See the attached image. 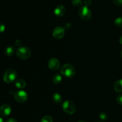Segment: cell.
I'll use <instances>...</instances> for the list:
<instances>
[{
	"label": "cell",
	"mask_w": 122,
	"mask_h": 122,
	"mask_svg": "<svg viewBox=\"0 0 122 122\" xmlns=\"http://www.w3.org/2000/svg\"><path fill=\"white\" fill-rule=\"evenodd\" d=\"M61 73L67 77H72L75 76L76 70L75 67L70 64H64L61 68Z\"/></svg>",
	"instance_id": "obj_1"
},
{
	"label": "cell",
	"mask_w": 122,
	"mask_h": 122,
	"mask_svg": "<svg viewBox=\"0 0 122 122\" xmlns=\"http://www.w3.org/2000/svg\"><path fill=\"white\" fill-rule=\"evenodd\" d=\"M17 77V73L14 69H10L5 71L3 76V80L7 83H12L15 81Z\"/></svg>",
	"instance_id": "obj_2"
},
{
	"label": "cell",
	"mask_w": 122,
	"mask_h": 122,
	"mask_svg": "<svg viewBox=\"0 0 122 122\" xmlns=\"http://www.w3.org/2000/svg\"><path fill=\"white\" fill-rule=\"evenodd\" d=\"M31 50L26 46H21L17 49L16 54L18 58L21 60H27L30 57Z\"/></svg>",
	"instance_id": "obj_3"
},
{
	"label": "cell",
	"mask_w": 122,
	"mask_h": 122,
	"mask_svg": "<svg viewBox=\"0 0 122 122\" xmlns=\"http://www.w3.org/2000/svg\"><path fill=\"white\" fill-rule=\"evenodd\" d=\"M63 111L69 114H73L76 112V106L75 104L71 101L67 100L62 106Z\"/></svg>",
	"instance_id": "obj_4"
},
{
	"label": "cell",
	"mask_w": 122,
	"mask_h": 122,
	"mask_svg": "<svg viewBox=\"0 0 122 122\" xmlns=\"http://www.w3.org/2000/svg\"><path fill=\"white\" fill-rule=\"evenodd\" d=\"M79 15L82 20L87 21L91 19V11L89 10L88 7L83 6V7H81L79 10Z\"/></svg>",
	"instance_id": "obj_5"
},
{
	"label": "cell",
	"mask_w": 122,
	"mask_h": 122,
	"mask_svg": "<svg viewBox=\"0 0 122 122\" xmlns=\"http://www.w3.org/2000/svg\"><path fill=\"white\" fill-rule=\"evenodd\" d=\"M14 98L15 101H17L19 103H24L27 101L28 99V95L24 91L19 90L14 92Z\"/></svg>",
	"instance_id": "obj_6"
},
{
	"label": "cell",
	"mask_w": 122,
	"mask_h": 122,
	"mask_svg": "<svg viewBox=\"0 0 122 122\" xmlns=\"http://www.w3.org/2000/svg\"><path fill=\"white\" fill-rule=\"evenodd\" d=\"M65 33V30L64 28L61 26H57L54 29L52 32V35L55 39H60L63 38Z\"/></svg>",
	"instance_id": "obj_7"
},
{
	"label": "cell",
	"mask_w": 122,
	"mask_h": 122,
	"mask_svg": "<svg viewBox=\"0 0 122 122\" xmlns=\"http://www.w3.org/2000/svg\"><path fill=\"white\" fill-rule=\"evenodd\" d=\"M48 66L51 70H57L60 68V63L57 58H51L48 62Z\"/></svg>",
	"instance_id": "obj_8"
},
{
	"label": "cell",
	"mask_w": 122,
	"mask_h": 122,
	"mask_svg": "<svg viewBox=\"0 0 122 122\" xmlns=\"http://www.w3.org/2000/svg\"><path fill=\"white\" fill-rule=\"evenodd\" d=\"M11 112V107L7 104H3L0 107V114L4 117H7L10 114Z\"/></svg>",
	"instance_id": "obj_9"
},
{
	"label": "cell",
	"mask_w": 122,
	"mask_h": 122,
	"mask_svg": "<svg viewBox=\"0 0 122 122\" xmlns=\"http://www.w3.org/2000/svg\"><path fill=\"white\" fill-rule=\"evenodd\" d=\"M66 13V8L63 5H58L54 10V14L56 16L60 17H62Z\"/></svg>",
	"instance_id": "obj_10"
},
{
	"label": "cell",
	"mask_w": 122,
	"mask_h": 122,
	"mask_svg": "<svg viewBox=\"0 0 122 122\" xmlns=\"http://www.w3.org/2000/svg\"><path fill=\"white\" fill-rule=\"evenodd\" d=\"M114 89L117 92H122V79L118 80L115 82Z\"/></svg>",
	"instance_id": "obj_11"
},
{
	"label": "cell",
	"mask_w": 122,
	"mask_h": 122,
	"mask_svg": "<svg viewBox=\"0 0 122 122\" xmlns=\"http://www.w3.org/2000/svg\"><path fill=\"white\" fill-rule=\"evenodd\" d=\"M26 82L23 79H18L15 81V86L19 89H22L26 86Z\"/></svg>",
	"instance_id": "obj_12"
},
{
	"label": "cell",
	"mask_w": 122,
	"mask_h": 122,
	"mask_svg": "<svg viewBox=\"0 0 122 122\" xmlns=\"http://www.w3.org/2000/svg\"><path fill=\"white\" fill-rule=\"evenodd\" d=\"M14 51H15V48H14V46H10L6 48L5 49L4 53L8 57H10V56H13L14 53Z\"/></svg>",
	"instance_id": "obj_13"
},
{
	"label": "cell",
	"mask_w": 122,
	"mask_h": 122,
	"mask_svg": "<svg viewBox=\"0 0 122 122\" xmlns=\"http://www.w3.org/2000/svg\"><path fill=\"white\" fill-rule=\"evenodd\" d=\"M62 81V77L60 74H56L52 77V81L54 84H58Z\"/></svg>",
	"instance_id": "obj_14"
},
{
	"label": "cell",
	"mask_w": 122,
	"mask_h": 122,
	"mask_svg": "<svg viewBox=\"0 0 122 122\" xmlns=\"http://www.w3.org/2000/svg\"><path fill=\"white\" fill-rule=\"evenodd\" d=\"M52 99H53V101L56 103L60 104L62 101V97L59 93L56 92L54 94V95H52Z\"/></svg>",
	"instance_id": "obj_15"
},
{
	"label": "cell",
	"mask_w": 122,
	"mask_h": 122,
	"mask_svg": "<svg viewBox=\"0 0 122 122\" xmlns=\"http://www.w3.org/2000/svg\"><path fill=\"white\" fill-rule=\"evenodd\" d=\"M71 2L74 6L77 7H82V4H83V2L82 0H71Z\"/></svg>",
	"instance_id": "obj_16"
},
{
	"label": "cell",
	"mask_w": 122,
	"mask_h": 122,
	"mask_svg": "<svg viewBox=\"0 0 122 122\" xmlns=\"http://www.w3.org/2000/svg\"><path fill=\"white\" fill-rule=\"evenodd\" d=\"M114 23L117 27H122V17H118L114 20Z\"/></svg>",
	"instance_id": "obj_17"
},
{
	"label": "cell",
	"mask_w": 122,
	"mask_h": 122,
	"mask_svg": "<svg viewBox=\"0 0 122 122\" xmlns=\"http://www.w3.org/2000/svg\"><path fill=\"white\" fill-rule=\"evenodd\" d=\"M41 122H53V119H52V118L51 116H44L41 119Z\"/></svg>",
	"instance_id": "obj_18"
},
{
	"label": "cell",
	"mask_w": 122,
	"mask_h": 122,
	"mask_svg": "<svg viewBox=\"0 0 122 122\" xmlns=\"http://www.w3.org/2000/svg\"><path fill=\"white\" fill-rule=\"evenodd\" d=\"M99 117H100V119H101L103 121H106L107 119V115L106 114V113H101L99 115Z\"/></svg>",
	"instance_id": "obj_19"
},
{
	"label": "cell",
	"mask_w": 122,
	"mask_h": 122,
	"mask_svg": "<svg viewBox=\"0 0 122 122\" xmlns=\"http://www.w3.org/2000/svg\"><path fill=\"white\" fill-rule=\"evenodd\" d=\"M114 4L119 7H122V0H113Z\"/></svg>",
	"instance_id": "obj_20"
},
{
	"label": "cell",
	"mask_w": 122,
	"mask_h": 122,
	"mask_svg": "<svg viewBox=\"0 0 122 122\" xmlns=\"http://www.w3.org/2000/svg\"><path fill=\"white\" fill-rule=\"evenodd\" d=\"M5 29V26L2 23L0 22V33H3Z\"/></svg>",
	"instance_id": "obj_21"
},
{
	"label": "cell",
	"mask_w": 122,
	"mask_h": 122,
	"mask_svg": "<svg viewBox=\"0 0 122 122\" xmlns=\"http://www.w3.org/2000/svg\"><path fill=\"white\" fill-rule=\"evenodd\" d=\"M117 102H118V104L122 106V94H120L117 98Z\"/></svg>",
	"instance_id": "obj_22"
},
{
	"label": "cell",
	"mask_w": 122,
	"mask_h": 122,
	"mask_svg": "<svg viewBox=\"0 0 122 122\" xmlns=\"http://www.w3.org/2000/svg\"><path fill=\"white\" fill-rule=\"evenodd\" d=\"M84 3H85V6L88 7L89 6H90L91 5L92 0H85Z\"/></svg>",
	"instance_id": "obj_23"
},
{
	"label": "cell",
	"mask_w": 122,
	"mask_h": 122,
	"mask_svg": "<svg viewBox=\"0 0 122 122\" xmlns=\"http://www.w3.org/2000/svg\"><path fill=\"white\" fill-rule=\"evenodd\" d=\"M21 45V41L20 40H16L15 41V45L18 46V47H20Z\"/></svg>",
	"instance_id": "obj_24"
},
{
	"label": "cell",
	"mask_w": 122,
	"mask_h": 122,
	"mask_svg": "<svg viewBox=\"0 0 122 122\" xmlns=\"http://www.w3.org/2000/svg\"><path fill=\"white\" fill-rule=\"evenodd\" d=\"M5 122H17V120H15V119L11 118V119H9L8 120H7Z\"/></svg>",
	"instance_id": "obj_25"
},
{
	"label": "cell",
	"mask_w": 122,
	"mask_h": 122,
	"mask_svg": "<svg viewBox=\"0 0 122 122\" xmlns=\"http://www.w3.org/2000/svg\"><path fill=\"white\" fill-rule=\"evenodd\" d=\"M119 42H120V44H121L122 45V36L121 37H120V39H119Z\"/></svg>",
	"instance_id": "obj_26"
},
{
	"label": "cell",
	"mask_w": 122,
	"mask_h": 122,
	"mask_svg": "<svg viewBox=\"0 0 122 122\" xmlns=\"http://www.w3.org/2000/svg\"><path fill=\"white\" fill-rule=\"evenodd\" d=\"M0 122H4L3 119H2V118L1 116H0Z\"/></svg>",
	"instance_id": "obj_27"
},
{
	"label": "cell",
	"mask_w": 122,
	"mask_h": 122,
	"mask_svg": "<svg viewBox=\"0 0 122 122\" xmlns=\"http://www.w3.org/2000/svg\"><path fill=\"white\" fill-rule=\"evenodd\" d=\"M85 122V121H79V122Z\"/></svg>",
	"instance_id": "obj_28"
},
{
	"label": "cell",
	"mask_w": 122,
	"mask_h": 122,
	"mask_svg": "<svg viewBox=\"0 0 122 122\" xmlns=\"http://www.w3.org/2000/svg\"><path fill=\"white\" fill-rule=\"evenodd\" d=\"M121 55H122V53H121Z\"/></svg>",
	"instance_id": "obj_29"
}]
</instances>
